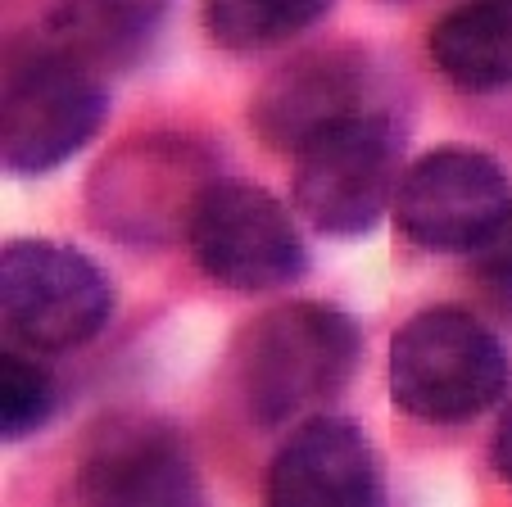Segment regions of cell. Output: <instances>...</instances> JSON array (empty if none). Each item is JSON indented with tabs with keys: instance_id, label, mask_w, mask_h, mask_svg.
I'll return each instance as SVG.
<instances>
[{
	"instance_id": "obj_8",
	"label": "cell",
	"mask_w": 512,
	"mask_h": 507,
	"mask_svg": "<svg viewBox=\"0 0 512 507\" xmlns=\"http://www.w3.org/2000/svg\"><path fill=\"white\" fill-rule=\"evenodd\" d=\"M512 218V182L499 163L467 145H440L404 168L395 222L413 245L472 254Z\"/></svg>"
},
{
	"instance_id": "obj_16",
	"label": "cell",
	"mask_w": 512,
	"mask_h": 507,
	"mask_svg": "<svg viewBox=\"0 0 512 507\" xmlns=\"http://www.w3.org/2000/svg\"><path fill=\"white\" fill-rule=\"evenodd\" d=\"M472 254H476V281H481V290L503 313H512V218L481 249H472Z\"/></svg>"
},
{
	"instance_id": "obj_17",
	"label": "cell",
	"mask_w": 512,
	"mask_h": 507,
	"mask_svg": "<svg viewBox=\"0 0 512 507\" xmlns=\"http://www.w3.org/2000/svg\"><path fill=\"white\" fill-rule=\"evenodd\" d=\"M490 458H494V471H499V480L512 489V399L503 403V417H499V426H494Z\"/></svg>"
},
{
	"instance_id": "obj_15",
	"label": "cell",
	"mask_w": 512,
	"mask_h": 507,
	"mask_svg": "<svg viewBox=\"0 0 512 507\" xmlns=\"http://www.w3.org/2000/svg\"><path fill=\"white\" fill-rule=\"evenodd\" d=\"M55 376L28 354H5L0 358V435L5 440H28L55 417Z\"/></svg>"
},
{
	"instance_id": "obj_6",
	"label": "cell",
	"mask_w": 512,
	"mask_h": 507,
	"mask_svg": "<svg viewBox=\"0 0 512 507\" xmlns=\"http://www.w3.org/2000/svg\"><path fill=\"white\" fill-rule=\"evenodd\" d=\"M186 249L204 277L236 295L286 290L309 272V249L286 204L241 177H218L204 191Z\"/></svg>"
},
{
	"instance_id": "obj_2",
	"label": "cell",
	"mask_w": 512,
	"mask_h": 507,
	"mask_svg": "<svg viewBox=\"0 0 512 507\" xmlns=\"http://www.w3.org/2000/svg\"><path fill=\"white\" fill-rule=\"evenodd\" d=\"M390 399L431 426H458L508 394L512 363L503 340L463 308H422L390 335Z\"/></svg>"
},
{
	"instance_id": "obj_3",
	"label": "cell",
	"mask_w": 512,
	"mask_h": 507,
	"mask_svg": "<svg viewBox=\"0 0 512 507\" xmlns=\"http://www.w3.org/2000/svg\"><path fill=\"white\" fill-rule=\"evenodd\" d=\"M109 73L46 46L41 37L14 41L5 59L0 105V159L19 177L68 163L109 114Z\"/></svg>"
},
{
	"instance_id": "obj_11",
	"label": "cell",
	"mask_w": 512,
	"mask_h": 507,
	"mask_svg": "<svg viewBox=\"0 0 512 507\" xmlns=\"http://www.w3.org/2000/svg\"><path fill=\"white\" fill-rule=\"evenodd\" d=\"M381 498V453L345 417L300 421L268 467V503L277 507H372Z\"/></svg>"
},
{
	"instance_id": "obj_7",
	"label": "cell",
	"mask_w": 512,
	"mask_h": 507,
	"mask_svg": "<svg viewBox=\"0 0 512 507\" xmlns=\"http://www.w3.org/2000/svg\"><path fill=\"white\" fill-rule=\"evenodd\" d=\"M0 313L28 349L64 354L105 331L114 286L73 245L10 240L0 249Z\"/></svg>"
},
{
	"instance_id": "obj_12",
	"label": "cell",
	"mask_w": 512,
	"mask_h": 507,
	"mask_svg": "<svg viewBox=\"0 0 512 507\" xmlns=\"http://www.w3.org/2000/svg\"><path fill=\"white\" fill-rule=\"evenodd\" d=\"M173 0H50L37 37L100 73L136 68L164 32Z\"/></svg>"
},
{
	"instance_id": "obj_1",
	"label": "cell",
	"mask_w": 512,
	"mask_h": 507,
	"mask_svg": "<svg viewBox=\"0 0 512 507\" xmlns=\"http://www.w3.org/2000/svg\"><path fill=\"white\" fill-rule=\"evenodd\" d=\"M358 354L363 331L345 308L290 299L236 335L232 385L259 426H281L336 399L358 372Z\"/></svg>"
},
{
	"instance_id": "obj_13",
	"label": "cell",
	"mask_w": 512,
	"mask_h": 507,
	"mask_svg": "<svg viewBox=\"0 0 512 507\" xmlns=\"http://www.w3.org/2000/svg\"><path fill=\"white\" fill-rule=\"evenodd\" d=\"M431 64L458 91L512 87V0H463L431 28Z\"/></svg>"
},
{
	"instance_id": "obj_10",
	"label": "cell",
	"mask_w": 512,
	"mask_h": 507,
	"mask_svg": "<svg viewBox=\"0 0 512 507\" xmlns=\"http://www.w3.org/2000/svg\"><path fill=\"white\" fill-rule=\"evenodd\" d=\"M377 105L372 59L354 46H318L281 64L254 91L250 123L272 150L300 154L313 136Z\"/></svg>"
},
{
	"instance_id": "obj_9",
	"label": "cell",
	"mask_w": 512,
	"mask_h": 507,
	"mask_svg": "<svg viewBox=\"0 0 512 507\" xmlns=\"http://www.w3.org/2000/svg\"><path fill=\"white\" fill-rule=\"evenodd\" d=\"M78 494L100 507H186L204 489L177 426L150 412H109L82 440Z\"/></svg>"
},
{
	"instance_id": "obj_14",
	"label": "cell",
	"mask_w": 512,
	"mask_h": 507,
	"mask_svg": "<svg viewBox=\"0 0 512 507\" xmlns=\"http://www.w3.org/2000/svg\"><path fill=\"white\" fill-rule=\"evenodd\" d=\"M331 0H204V32L223 50H268L309 32Z\"/></svg>"
},
{
	"instance_id": "obj_5",
	"label": "cell",
	"mask_w": 512,
	"mask_h": 507,
	"mask_svg": "<svg viewBox=\"0 0 512 507\" xmlns=\"http://www.w3.org/2000/svg\"><path fill=\"white\" fill-rule=\"evenodd\" d=\"M404 132L386 109H368L327 127L295 154V209L322 236H363L386 209L404 177Z\"/></svg>"
},
{
	"instance_id": "obj_4",
	"label": "cell",
	"mask_w": 512,
	"mask_h": 507,
	"mask_svg": "<svg viewBox=\"0 0 512 507\" xmlns=\"http://www.w3.org/2000/svg\"><path fill=\"white\" fill-rule=\"evenodd\" d=\"M218 177L223 173L213 154L191 136H132L96 163L87 186V213L118 245H168V240H186L204 191Z\"/></svg>"
}]
</instances>
